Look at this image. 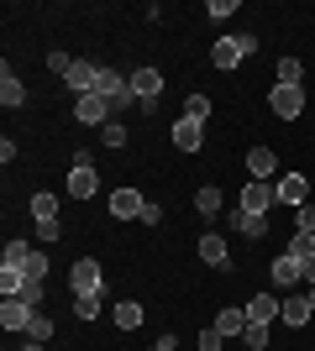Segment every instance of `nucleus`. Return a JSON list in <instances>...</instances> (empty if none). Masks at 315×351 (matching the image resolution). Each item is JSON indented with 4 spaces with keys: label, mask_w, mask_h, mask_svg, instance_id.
<instances>
[{
    "label": "nucleus",
    "mask_w": 315,
    "mask_h": 351,
    "mask_svg": "<svg viewBox=\"0 0 315 351\" xmlns=\"http://www.w3.org/2000/svg\"><path fill=\"white\" fill-rule=\"evenodd\" d=\"M137 220H142V226H158V220H163V205H152V199H148V205H142V215H137Z\"/></svg>",
    "instance_id": "obj_37"
},
{
    "label": "nucleus",
    "mask_w": 315,
    "mask_h": 351,
    "mask_svg": "<svg viewBox=\"0 0 315 351\" xmlns=\"http://www.w3.org/2000/svg\"><path fill=\"white\" fill-rule=\"evenodd\" d=\"M21 351H43V346H37V341H27V346H21Z\"/></svg>",
    "instance_id": "obj_41"
},
{
    "label": "nucleus",
    "mask_w": 315,
    "mask_h": 351,
    "mask_svg": "<svg viewBox=\"0 0 315 351\" xmlns=\"http://www.w3.org/2000/svg\"><path fill=\"white\" fill-rule=\"evenodd\" d=\"M100 142H105V147H126V126H121V121L100 126Z\"/></svg>",
    "instance_id": "obj_32"
},
{
    "label": "nucleus",
    "mask_w": 315,
    "mask_h": 351,
    "mask_svg": "<svg viewBox=\"0 0 315 351\" xmlns=\"http://www.w3.org/2000/svg\"><path fill=\"white\" fill-rule=\"evenodd\" d=\"M200 263H210V267H231V247H226V236H215V231L200 236Z\"/></svg>",
    "instance_id": "obj_8"
},
{
    "label": "nucleus",
    "mask_w": 315,
    "mask_h": 351,
    "mask_svg": "<svg viewBox=\"0 0 315 351\" xmlns=\"http://www.w3.org/2000/svg\"><path fill=\"white\" fill-rule=\"evenodd\" d=\"M242 58H247V47H242V37H221V43L210 47V63H215V69H237Z\"/></svg>",
    "instance_id": "obj_10"
},
{
    "label": "nucleus",
    "mask_w": 315,
    "mask_h": 351,
    "mask_svg": "<svg viewBox=\"0 0 315 351\" xmlns=\"http://www.w3.org/2000/svg\"><path fill=\"white\" fill-rule=\"evenodd\" d=\"M231 226H237L242 236H253V241H257V236L268 231V215H253V210H242V205H237V215H231Z\"/></svg>",
    "instance_id": "obj_20"
},
{
    "label": "nucleus",
    "mask_w": 315,
    "mask_h": 351,
    "mask_svg": "<svg viewBox=\"0 0 315 351\" xmlns=\"http://www.w3.org/2000/svg\"><path fill=\"white\" fill-rule=\"evenodd\" d=\"M32 241H21V236H11V241H5V252H0V267H27V257H32Z\"/></svg>",
    "instance_id": "obj_19"
},
{
    "label": "nucleus",
    "mask_w": 315,
    "mask_h": 351,
    "mask_svg": "<svg viewBox=\"0 0 315 351\" xmlns=\"http://www.w3.org/2000/svg\"><path fill=\"white\" fill-rule=\"evenodd\" d=\"M95 73H100V63H84V58H74V69L63 73V84L74 89V95H90V89H95Z\"/></svg>",
    "instance_id": "obj_11"
},
{
    "label": "nucleus",
    "mask_w": 315,
    "mask_h": 351,
    "mask_svg": "<svg viewBox=\"0 0 315 351\" xmlns=\"http://www.w3.org/2000/svg\"><path fill=\"white\" fill-rule=\"evenodd\" d=\"M27 341H37V346H47V341H53V320H47L43 309L32 315V325H27Z\"/></svg>",
    "instance_id": "obj_27"
},
{
    "label": "nucleus",
    "mask_w": 315,
    "mask_h": 351,
    "mask_svg": "<svg viewBox=\"0 0 315 351\" xmlns=\"http://www.w3.org/2000/svg\"><path fill=\"white\" fill-rule=\"evenodd\" d=\"M174 147H179V152H200V147H205V132H200V121H189V116L174 121Z\"/></svg>",
    "instance_id": "obj_9"
},
{
    "label": "nucleus",
    "mask_w": 315,
    "mask_h": 351,
    "mask_svg": "<svg viewBox=\"0 0 315 351\" xmlns=\"http://www.w3.org/2000/svg\"><path fill=\"white\" fill-rule=\"evenodd\" d=\"M100 309H105V293H74V315L79 320H95Z\"/></svg>",
    "instance_id": "obj_24"
},
{
    "label": "nucleus",
    "mask_w": 315,
    "mask_h": 351,
    "mask_svg": "<svg viewBox=\"0 0 315 351\" xmlns=\"http://www.w3.org/2000/svg\"><path fill=\"white\" fill-rule=\"evenodd\" d=\"M0 105H11V110H16V105H27V84L11 73V63L0 69Z\"/></svg>",
    "instance_id": "obj_15"
},
{
    "label": "nucleus",
    "mask_w": 315,
    "mask_h": 351,
    "mask_svg": "<svg viewBox=\"0 0 315 351\" xmlns=\"http://www.w3.org/2000/svg\"><path fill=\"white\" fill-rule=\"evenodd\" d=\"M289 257L310 263V257H315V231H294V241H289Z\"/></svg>",
    "instance_id": "obj_28"
},
{
    "label": "nucleus",
    "mask_w": 315,
    "mask_h": 351,
    "mask_svg": "<svg viewBox=\"0 0 315 351\" xmlns=\"http://www.w3.org/2000/svg\"><path fill=\"white\" fill-rule=\"evenodd\" d=\"M132 95H137V105H142V110H158V95H163V73L158 69H137L132 73Z\"/></svg>",
    "instance_id": "obj_3"
},
{
    "label": "nucleus",
    "mask_w": 315,
    "mask_h": 351,
    "mask_svg": "<svg viewBox=\"0 0 315 351\" xmlns=\"http://www.w3.org/2000/svg\"><path fill=\"white\" fill-rule=\"evenodd\" d=\"M205 16H210V21H226V16H237V0H210Z\"/></svg>",
    "instance_id": "obj_33"
},
{
    "label": "nucleus",
    "mask_w": 315,
    "mask_h": 351,
    "mask_svg": "<svg viewBox=\"0 0 315 351\" xmlns=\"http://www.w3.org/2000/svg\"><path fill=\"white\" fill-rule=\"evenodd\" d=\"M300 278H305V263L284 252V257L273 263V283H279V289H289V283H300Z\"/></svg>",
    "instance_id": "obj_18"
},
{
    "label": "nucleus",
    "mask_w": 315,
    "mask_h": 351,
    "mask_svg": "<svg viewBox=\"0 0 315 351\" xmlns=\"http://www.w3.org/2000/svg\"><path fill=\"white\" fill-rule=\"evenodd\" d=\"M58 231H63L58 220H43V226H37V241H43V247H47V241H58Z\"/></svg>",
    "instance_id": "obj_36"
},
{
    "label": "nucleus",
    "mask_w": 315,
    "mask_h": 351,
    "mask_svg": "<svg viewBox=\"0 0 315 351\" xmlns=\"http://www.w3.org/2000/svg\"><path fill=\"white\" fill-rule=\"evenodd\" d=\"M315 309H310V299L305 293H294V299H284V309H279V320L284 325H294V330H305V320H310Z\"/></svg>",
    "instance_id": "obj_17"
},
{
    "label": "nucleus",
    "mask_w": 315,
    "mask_h": 351,
    "mask_svg": "<svg viewBox=\"0 0 315 351\" xmlns=\"http://www.w3.org/2000/svg\"><path fill=\"white\" fill-rule=\"evenodd\" d=\"M221 205H226V199H221V189H215V184H200V189H195V210H200V215H215Z\"/></svg>",
    "instance_id": "obj_23"
},
{
    "label": "nucleus",
    "mask_w": 315,
    "mask_h": 351,
    "mask_svg": "<svg viewBox=\"0 0 315 351\" xmlns=\"http://www.w3.org/2000/svg\"><path fill=\"white\" fill-rule=\"evenodd\" d=\"M221 346H226V336L215 325H205V330H200V351H221Z\"/></svg>",
    "instance_id": "obj_34"
},
{
    "label": "nucleus",
    "mask_w": 315,
    "mask_h": 351,
    "mask_svg": "<svg viewBox=\"0 0 315 351\" xmlns=\"http://www.w3.org/2000/svg\"><path fill=\"white\" fill-rule=\"evenodd\" d=\"M305 299H310V309H315V289H305Z\"/></svg>",
    "instance_id": "obj_42"
},
{
    "label": "nucleus",
    "mask_w": 315,
    "mask_h": 351,
    "mask_svg": "<svg viewBox=\"0 0 315 351\" xmlns=\"http://www.w3.org/2000/svg\"><path fill=\"white\" fill-rule=\"evenodd\" d=\"M142 205H148V199H142L137 189H116V194H110V215H116V220H137Z\"/></svg>",
    "instance_id": "obj_12"
},
{
    "label": "nucleus",
    "mask_w": 315,
    "mask_h": 351,
    "mask_svg": "<svg viewBox=\"0 0 315 351\" xmlns=\"http://www.w3.org/2000/svg\"><path fill=\"white\" fill-rule=\"evenodd\" d=\"M305 283H310V289H315V257H310V263H305Z\"/></svg>",
    "instance_id": "obj_40"
},
{
    "label": "nucleus",
    "mask_w": 315,
    "mask_h": 351,
    "mask_svg": "<svg viewBox=\"0 0 315 351\" xmlns=\"http://www.w3.org/2000/svg\"><path fill=\"white\" fill-rule=\"evenodd\" d=\"M74 121L79 126H110V121H116V105L100 100V95H79L74 100Z\"/></svg>",
    "instance_id": "obj_1"
},
{
    "label": "nucleus",
    "mask_w": 315,
    "mask_h": 351,
    "mask_svg": "<svg viewBox=\"0 0 315 351\" xmlns=\"http://www.w3.org/2000/svg\"><path fill=\"white\" fill-rule=\"evenodd\" d=\"M268 105H273V116H279V121H300V110H305V89H294V84H273V89H268Z\"/></svg>",
    "instance_id": "obj_4"
},
{
    "label": "nucleus",
    "mask_w": 315,
    "mask_h": 351,
    "mask_svg": "<svg viewBox=\"0 0 315 351\" xmlns=\"http://www.w3.org/2000/svg\"><path fill=\"white\" fill-rule=\"evenodd\" d=\"M279 84L305 89V63H300V58H279Z\"/></svg>",
    "instance_id": "obj_26"
},
{
    "label": "nucleus",
    "mask_w": 315,
    "mask_h": 351,
    "mask_svg": "<svg viewBox=\"0 0 315 351\" xmlns=\"http://www.w3.org/2000/svg\"><path fill=\"white\" fill-rule=\"evenodd\" d=\"M142 315H148V309L137 304V299H126V304H116V325H121V330H137V325H142Z\"/></svg>",
    "instance_id": "obj_25"
},
{
    "label": "nucleus",
    "mask_w": 315,
    "mask_h": 351,
    "mask_svg": "<svg viewBox=\"0 0 315 351\" xmlns=\"http://www.w3.org/2000/svg\"><path fill=\"white\" fill-rule=\"evenodd\" d=\"M242 341H247L253 351H268V325H247V330H242Z\"/></svg>",
    "instance_id": "obj_30"
},
{
    "label": "nucleus",
    "mask_w": 315,
    "mask_h": 351,
    "mask_svg": "<svg viewBox=\"0 0 315 351\" xmlns=\"http://www.w3.org/2000/svg\"><path fill=\"white\" fill-rule=\"evenodd\" d=\"M21 273H27V278H47V252L37 247V252L27 257V267H21Z\"/></svg>",
    "instance_id": "obj_31"
},
{
    "label": "nucleus",
    "mask_w": 315,
    "mask_h": 351,
    "mask_svg": "<svg viewBox=\"0 0 315 351\" xmlns=\"http://www.w3.org/2000/svg\"><path fill=\"white\" fill-rule=\"evenodd\" d=\"M152 351H179V341H174V336H158V341H152Z\"/></svg>",
    "instance_id": "obj_39"
},
{
    "label": "nucleus",
    "mask_w": 315,
    "mask_h": 351,
    "mask_svg": "<svg viewBox=\"0 0 315 351\" xmlns=\"http://www.w3.org/2000/svg\"><path fill=\"white\" fill-rule=\"evenodd\" d=\"M95 189H100L95 168H69V194H74V199H95Z\"/></svg>",
    "instance_id": "obj_16"
},
{
    "label": "nucleus",
    "mask_w": 315,
    "mask_h": 351,
    "mask_svg": "<svg viewBox=\"0 0 315 351\" xmlns=\"http://www.w3.org/2000/svg\"><path fill=\"white\" fill-rule=\"evenodd\" d=\"M69 289L74 293H105V273L95 257H79L74 267H69Z\"/></svg>",
    "instance_id": "obj_2"
},
{
    "label": "nucleus",
    "mask_w": 315,
    "mask_h": 351,
    "mask_svg": "<svg viewBox=\"0 0 315 351\" xmlns=\"http://www.w3.org/2000/svg\"><path fill=\"white\" fill-rule=\"evenodd\" d=\"M32 220H37V226H43V220H58V194H47V189L32 194Z\"/></svg>",
    "instance_id": "obj_21"
},
{
    "label": "nucleus",
    "mask_w": 315,
    "mask_h": 351,
    "mask_svg": "<svg viewBox=\"0 0 315 351\" xmlns=\"http://www.w3.org/2000/svg\"><path fill=\"white\" fill-rule=\"evenodd\" d=\"M16 299H27V304H43V278H27V289L16 293Z\"/></svg>",
    "instance_id": "obj_35"
},
{
    "label": "nucleus",
    "mask_w": 315,
    "mask_h": 351,
    "mask_svg": "<svg viewBox=\"0 0 315 351\" xmlns=\"http://www.w3.org/2000/svg\"><path fill=\"white\" fill-rule=\"evenodd\" d=\"M184 116L205 126V121H210V100H205V95H189V100H184Z\"/></svg>",
    "instance_id": "obj_29"
},
{
    "label": "nucleus",
    "mask_w": 315,
    "mask_h": 351,
    "mask_svg": "<svg viewBox=\"0 0 315 351\" xmlns=\"http://www.w3.org/2000/svg\"><path fill=\"white\" fill-rule=\"evenodd\" d=\"M247 173L253 178H273L279 173V152H273V147H253V152H247Z\"/></svg>",
    "instance_id": "obj_13"
},
{
    "label": "nucleus",
    "mask_w": 315,
    "mask_h": 351,
    "mask_svg": "<svg viewBox=\"0 0 315 351\" xmlns=\"http://www.w3.org/2000/svg\"><path fill=\"white\" fill-rule=\"evenodd\" d=\"M273 205H279V184H268V178H257V184H247V189H242V210L268 215Z\"/></svg>",
    "instance_id": "obj_5"
},
{
    "label": "nucleus",
    "mask_w": 315,
    "mask_h": 351,
    "mask_svg": "<svg viewBox=\"0 0 315 351\" xmlns=\"http://www.w3.org/2000/svg\"><path fill=\"white\" fill-rule=\"evenodd\" d=\"M300 231H315V205H300Z\"/></svg>",
    "instance_id": "obj_38"
},
{
    "label": "nucleus",
    "mask_w": 315,
    "mask_h": 351,
    "mask_svg": "<svg viewBox=\"0 0 315 351\" xmlns=\"http://www.w3.org/2000/svg\"><path fill=\"white\" fill-rule=\"evenodd\" d=\"M247 325H253V320H247V309H221V320H215V330H221V336L231 341V336H242Z\"/></svg>",
    "instance_id": "obj_22"
},
{
    "label": "nucleus",
    "mask_w": 315,
    "mask_h": 351,
    "mask_svg": "<svg viewBox=\"0 0 315 351\" xmlns=\"http://www.w3.org/2000/svg\"><path fill=\"white\" fill-rule=\"evenodd\" d=\"M32 315H37V304H27V299H0V325L5 330H27Z\"/></svg>",
    "instance_id": "obj_6"
},
{
    "label": "nucleus",
    "mask_w": 315,
    "mask_h": 351,
    "mask_svg": "<svg viewBox=\"0 0 315 351\" xmlns=\"http://www.w3.org/2000/svg\"><path fill=\"white\" fill-rule=\"evenodd\" d=\"M305 194H310V184H305V173H284L279 178V199H284V205H310V199H305Z\"/></svg>",
    "instance_id": "obj_14"
},
{
    "label": "nucleus",
    "mask_w": 315,
    "mask_h": 351,
    "mask_svg": "<svg viewBox=\"0 0 315 351\" xmlns=\"http://www.w3.org/2000/svg\"><path fill=\"white\" fill-rule=\"evenodd\" d=\"M242 309H247V320H253V325H273V320H279V309H284V299H273V293H253Z\"/></svg>",
    "instance_id": "obj_7"
}]
</instances>
